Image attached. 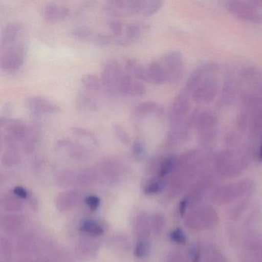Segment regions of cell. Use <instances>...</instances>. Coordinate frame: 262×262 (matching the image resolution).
Here are the masks:
<instances>
[{
  "label": "cell",
  "mask_w": 262,
  "mask_h": 262,
  "mask_svg": "<svg viewBox=\"0 0 262 262\" xmlns=\"http://www.w3.org/2000/svg\"><path fill=\"white\" fill-rule=\"evenodd\" d=\"M257 159L260 162H262V139L260 140V145H259L258 151H257Z\"/></svg>",
  "instance_id": "38"
},
{
  "label": "cell",
  "mask_w": 262,
  "mask_h": 262,
  "mask_svg": "<svg viewBox=\"0 0 262 262\" xmlns=\"http://www.w3.org/2000/svg\"><path fill=\"white\" fill-rule=\"evenodd\" d=\"M146 71L148 82L159 85L168 84L166 73L159 59L148 64L146 67Z\"/></svg>",
  "instance_id": "14"
},
{
  "label": "cell",
  "mask_w": 262,
  "mask_h": 262,
  "mask_svg": "<svg viewBox=\"0 0 262 262\" xmlns=\"http://www.w3.org/2000/svg\"><path fill=\"white\" fill-rule=\"evenodd\" d=\"M56 148L57 151L65 153L73 159H83L88 153L86 148L79 145L76 141L67 139L58 141L56 144Z\"/></svg>",
  "instance_id": "12"
},
{
  "label": "cell",
  "mask_w": 262,
  "mask_h": 262,
  "mask_svg": "<svg viewBox=\"0 0 262 262\" xmlns=\"http://www.w3.org/2000/svg\"><path fill=\"white\" fill-rule=\"evenodd\" d=\"M73 36L79 40L93 42L96 33L87 28H79L73 32Z\"/></svg>",
  "instance_id": "30"
},
{
  "label": "cell",
  "mask_w": 262,
  "mask_h": 262,
  "mask_svg": "<svg viewBox=\"0 0 262 262\" xmlns=\"http://www.w3.org/2000/svg\"><path fill=\"white\" fill-rule=\"evenodd\" d=\"M217 215L213 208H206L205 209L198 210L194 211V214L187 219L190 228L194 229L207 228L211 227L217 222Z\"/></svg>",
  "instance_id": "8"
},
{
  "label": "cell",
  "mask_w": 262,
  "mask_h": 262,
  "mask_svg": "<svg viewBox=\"0 0 262 262\" xmlns=\"http://www.w3.org/2000/svg\"><path fill=\"white\" fill-rule=\"evenodd\" d=\"M147 148L145 141L137 139L133 143V154L135 159L142 160L146 156Z\"/></svg>",
  "instance_id": "26"
},
{
  "label": "cell",
  "mask_w": 262,
  "mask_h": 262,
  "mask_svg": "<svg viewBox=\"0 0 262 262\" xmlns=\"http://www.w3.org/2000/svg\"><path fill=\"white\" fill-rule=\"evenodd\" d=\"M124 70L135 79L148 82L146 67L135 59L127 58L124 60Z\"/></svg>",
  "instance_id": "17"
},
{
  "label": "cell",
  "mask_w": 262,
  "mask_h": 262,
  "mask_svg": "<svg viewBox=\"0 0 262 262\" xmlns=\"http://www.w3.org/2000/svg\"><path fill=\"white\" fill-rule=\"evenodd\" d=\"M72 136L74 137L75 141L84 148H96L99 145V141L94 134L89 130L82 127H73L70 129Z\"/></svg>",
  "instance_id": "15"
},
{
  "label": "cell",
  "mask_w": 262,
  "mask_h": 262,
  "mask_svg": "<svg viewBox=\"0 0 262 262\" xmlns=\"http://www.w3.org/2000/svg\"><path fill=\"white\" fill-rule=\"evenodd\" d=\"M168 77V84H174L182 77L185 69L183 56L179 52H169L159 59Z\"/></svg>",
  "instance_id": "2"
},
{
  "label": "cell",
  "mask_w": 262,
  "mask_h": 262,
  "mask_svg": "<svg viewBox=\"0 0 262 262\" xmlns=\"http://www.w3.org/2000/svg\"><path fill=\"white\" fill-rule=\"evenodd\" d=\"M251 4L257 9H262V0H255V1H250Z\"/></svg>",
  "instance_id": "37"
},
{
  "label": "cell",
  "mask_w": 262,
  "mask_h": 262,
  "mask_svg": "<svg viewBox=\"0 0 262 262\" xmlns=\"http://www.w3.org/2000/svg\"><path fill=\"white\" fill-rule=\"evenodd\" d=\"M81 84L87 91H99L103 88L100 78L96 75L87 74L82 76Z\"/></svg>",
  "instance_id": "23"
},
{
  "label": "cell",
  "mask_w": 262,
  "mask_h": 262,
  "mask_svg": "<svg viewBox=\"0 0 262 262\" xmlns=\"http://www.w3.org/2000/svg\"><path fill=\"white\" fill-rule=\"evenodd\" d=\"M189 257L191 262H200V248L198 245H192L189 249Z\"/></svg>",
  "instance_id": "33"
},
{
  "label": "cell",
  "mask_w": 262,
  "mask_h": 262,
  "mask_svg": "<svg viewBox=\"0 0 262 262\" xmlns=\"http://www.w3.org/2000/svg\"><path fill=\"white\" fill-rule=\"evenodd\" d=\"M27 54V47L22 42L1 46L0 67L7 73H15L22 67Z\"/></svg>",
  "instance_id": "1"
},
{
  "label": "cell",
  "mask_w": 262,
  "mask_h": 262,
  "mask_svg": "<svg viewBox=\"0 0 262 262\" xmlns=\"http://www.w3.org/2000/svg\"><path fill=\"white\" fill-rule=\"evenodd\" d=\"M164 3L156 0H136V14L151 16L162 8Z\"/></svg>",
  "instance_id": "18"
},
{
  "label": "cell",
  "mask_w": 262,
  "mask_h": 262,
  "mask_svg": "<svg viewBox=\"0 0 262 262\" xmlns=\"http://www.w3.org/2000/svg\"><path fill=\"white\" fill-rule=\"evenodd\" d=\"M188 111V101L184 94L179 95L173 102L170 112L171 127L184 126V120Z\"/></svg>",
  "instance_id": "10"
},
{
  "label": "cell",
  "mask_w": 262,
  "mask_h": 262,
  "mask_svg": "<svg viewBox=\"0 0 262 262\" xmlns=\"http://www.w3.org/2000/svg\"><path fill=\"white\" fill-rule=\"evenodd\" d=\"M190 202H191V201H190L188 196H186V197L184 198V199L181 201L179 206V212L181 216H183L184 214L186 213L187 208H188Z\"/></svg>",
  "instance_id": "35"
},
{
  "label": "cell",
  "mask_w": 262,
  "mask_h": 262,
  "mask_svg": "<svg viewBox=\"0 0 262 262\" xmlns=\"http://www.w3.org/2000/svg\"><path fill=\"white\" fill-rule=\"evenodd\" d=\"M26 104L27 108L35 114H57L61 112L60 107L57 104L42 96L29 97Z\"/></svg>",
  "instance_id": "7"
},
{
  "label": "cell",
  "mask_w": 262,
  "mask_h": 262,
  "mask_svg": "<svg viewBox=\"0 0 262 262\" xmlns=\"http://www.w3.org/2000/svg\"><path fill=\"white\" fill-rule=\"evenodd\" d=\"M146 87L142 81L128 74L125 70L119 81L118 92L132 97H142L146 93Z\"/></svg>",
  "instance_id": "6"
},
{
  "label": "cell",
  "mask_w": 262,
  "mask_h": 262,
  "mask_svg": "<svg viewBox=\"0 0 262 262\" xmlns=\"http://www.w3.org/2000/svg\"><path fill=\"white\" fill-rule=\"evenodd\" d=\"M25 30L19 23L9 24L3 32L1 46L9 45L24 41Z\"/></svg>",
  "instance_id": "13"
},
{
  "label": "cell",
  "mask_w": 262,
  "mask_h": 262,
  "mask_svg": "<svg viewBox=\"0 0 262 262\" xmlns=\"http://www.w3.org/2000/svg\"><path fill=\"white\" fill-rule=\"evenodd\" d=\"M163 113L164 108L162 105L154 102H142L139 104L133 111L135 117L139 119L151 116L160 117Z\"/></svg>",
  "instance_id": "16"
},
{
  "label": "cell",
  "mask_w": 262,
  "mask_h": 262,
  "mask_svg": "<svg viewBox=\"0 0 262 262\" xmlns=\"http://www.w3.org/2000/svg\"><path fill=\"white\" fill-rule=\"evenodd\" d=\"M150 246L148 242L145 239H140L136 243L135 248V255L138 257H143L148 255L149 252Z\"/></svg>",
  "instance_id": "32"
},
{
  "label": "cell",
  "mask_w": 262,
  "mask_h": 262,
  "mask_svg": "<svg viewBox=\"0 0 262 262\" xmlns=\"http://www.w3.org/2000/svg\"><path fill=\"white\" fill-rule=\"evenodd\" d=\"M147 30L148 26L145 23L134 22L127 24L125 25L123 36L118 39L113 38L114 43L119 46L129 45L137 41Z\"/></svg>",
  "instance_id": "9"
},
{
  "label": "cell",
  "mask_w": 262,
  "mask_h": 262,
  "mask_svg": "<svg viewBox=\"0 0 262 262\" xmlns=\"http://www.w3.org/2000/svg\"><path fill=\"white\" fill-rule=\"evenodd\" d=\"M178 162H179V158L176 156H170L165 158L159 166V178L164 179L174 172L177 168Z\"/></svg>",
  "instance_id": "22"
},
{
  "label": "cell",
  "mask_w": 262,
  "mask_h": 262,
  "mask_svg": "<svg viewBox=\"0 0 262 262\" xmlns=\"http://www.w3.org/2000/svg\"><path fill=\"white\" fill-rule=\"evenodd\" d=\"M226 7L230 13L235 17L247 22L260 24L262 23V14L257 9L249 2L242 1H229Z\"/></svg>",
  "instance_id": "4"
},
{
  "label": "cell",
  "mask_w": 262,
  "mask_h": 262,
  "mask_svg": "<svg viewBox=\"0 0 262 262\" xmlns=\"http://www.w3.org/2000/svg\"><path fill=\"white\" fill-rule=\"evenodd\" d=\"M80 230L91 236H100L103 234V228L95 221L87 220L82 222Z\"/></svg>",
  "instance_id": "25"
},
{
  "label": "cell",
  "mask_w": 262,
  "mask_h": 262,
  "mask_svg": "<svg viewBox=\"0 0 262 262\" xmlns=\"http://www.w3.org/2000/svg\"><path fill=\"white\" fill-rule=\"evenodd\" d=\"M110 31L113 33V38L118 39L123 36L125 25L119 19H113L108 23Z\"/></svg>",
  "instance_id": "28"
},
{
  "label": "cell",
  "mask_w": 262,
  "mask_h": 262,
  "mask_svg": "<svg viewBox=\"0 0 262 262\" xmlns=\"http://www.w3.org/2000/svg\"><path fill=\"white\" fill-rule=\"evenodd\" d=\"M75 104L78 111L82 113H91L97 110V103L94 98L85 92L78 93Z\"/></svg>",
  "instance_id": "20"
},
{
  "label": "cell",
  "mask_w": 262,
  "mask_h": 262,
  "mask_svg": "<svg viewBox=\"0 0 262 262\" xmlns=\"http://www.w3.org/2000/svg\"><path fill=\"white\" fill-rule=\"evenodd\" d=\"M165 187L162 179H154L150 180L145 187V193L147 194H155L161 192Z\"/></svg>",
  "instance_id": "27"
},
{
  "label": "cell",
  "mask_w": 262,
  "mask_h": 262,
  "mask_svg": "<svg viewBox=\"0 0 262 262\" xmlns=\"http://www.w3.org/2000/svg\"><path fill=\"white\" fill-rule=\"evenodd\" d=\"M85 204L88 205L89 208L91 210H96L100 205V199L95 195H90L85 199Z\"/></svg>",
  "instance_id": "34"
},
{
  "label": "cell",
  "mask_w": 262,
  "mask_h": 262,
  "mask_svg": "<svg viewBox=\"0 0 262 262\" xmlns=\"http://www.w3.org/2000/svg\"><path fill=\"white\" fill-rule=\"evenodd\" d=\"M40 139V131L36 125L29 126L28 132L25 139L21 144V149L27 153L33 151Z\"/></svg>",
  "instance_id": "21"
},
{
  "label": "cell",
  "mask_w": 262,
  "mask_h": 262,
  "mask_svg": "<svg viewBox=\"0 0 262 262\" xmlns=\"http://www.w3.org/2000/svg\"><path fill=\"white\" fill-rule=\"evenodd\" d=\"M169 238L173 243L179 245H185L187 242V236L183 230L176 228L170 232Z\"/></svg>",
  "instance_id": "31"
},
{
  "label": "cell",
  "mask_w": 262,
  "mask_h": 262,
  "mask_svg": "<svg viewBox=\"0 0 262 262\" xmlns=\"http://www.w3.org/2000/svg\"><path fill=\"white\" fill-rule=\"evenodd\" d=\"M215 124V119L212 115L209 114V113H203L199 116L197 127L202 138L205 139L211 138L214 131Z\"/></svg>",
  "instance_id": "19"
},
{
  "label": "cell",
  "mask_w": 262,
  "mask_h": 262,
  "mask_svg": "<svg viewBox=\"0 0 262 262\" xmlns=\"http://www.w3.org/2000/svg\"><path fill=\"white\" fill-rule=\"evenodd\" d=\"M113 131L115 136L122 143L128 145L131 142V138H130L129 135L122 125H119V124L113 125Z\"/></svg>",
  "instance_id": "29"
},
{
  "label": "cell",
  "mask_w": 262,
  "mask_h": 262,
  "mask_svg": "<svg viewBox=\"0 0 262 262\" xmlns=\"http://www.w3.org/2000/svg\"><path fill=\"white\" fill-rule=\"evenodd\" d=\"M3 163L7 166L16 165L20 161V153L19 148H7L2 156Z\"/></svg>",
  "instance_id": "24"
},
{
  "label": "cell",
  "mask_w": 262,
  "mask_h": 262,
  "mask_svg": "<svg viewBox=\"0 0 262 262\" xmlns=\"http://www.w3.org/2000/svg\"><path fill=\"white\" fill-rule=\"evenodd\" d=\"M13 193H14L17 197L20 198V199H27V196H28V192H27V189L24 188V187H16V188L13 189Z\"/></svg>",
  "instance_id": "36"
},
{
  "label": "cell",
  "mask_w": 262,
  "mask_h": 262,
  "mask_svg": "<svg viewBox=\"0 0 262 262\" xmlns=\"http://www.w3.org/2000/svg\"><path fill=\"white\" fill-rule=\"evenodd\" d=\"M70 10L66 6L55 3H49L42 7L41 14L49 23H57L63 20L70 14Z\"/></svg>",
  "instance_id": "11"
},
{
  "label": "cell",
  "mask_w": 262,
  "mask_h": 262,
  "mask_svg": "<svg viewBox=\"0 0 262 262\" xmlns=\"http://www.w3.org/2000/svg\"><path fill=\"white\" fill-rule=\"evenodd\" d=\"M243 166L242 158L233 151H224L216 159L217 171L224 176H234L240 173Z\"/></svg>",
  "instance_id": "3"
},
{
  "label": "cell",
  "mask_w": 262,
  "mask_h": 262,
  "mask_svg": "<svg viewBox=\"0 0 262 262\" xmlns=\"http://www.w3.org/2000/svg\"><path fill=\"white\" fill-rule=\"evenodd\" d=\"M123 72L124 69L117 61L108 60L104 62L100 78L103 88L110 92L118 91Z\"/></svg>",
  "instance_id": "5"
}]
</instances>
